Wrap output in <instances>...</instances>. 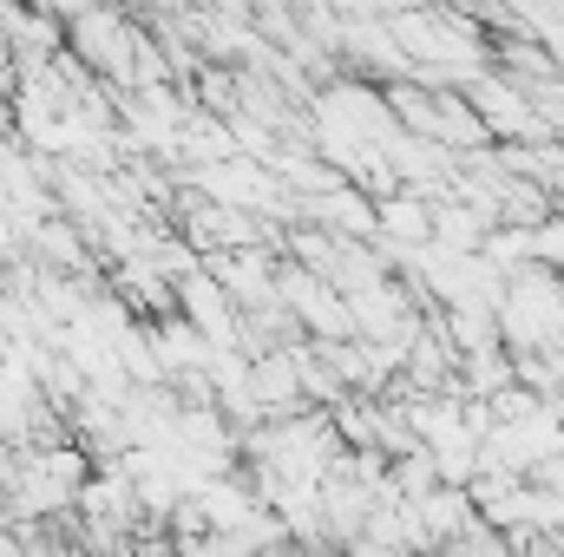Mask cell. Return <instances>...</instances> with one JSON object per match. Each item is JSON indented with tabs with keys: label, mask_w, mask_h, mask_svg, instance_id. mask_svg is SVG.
I'll return each mask as SVG.
<instances>
[{
	"label": "cell",
	"mask_w": 564,
	"mask_h": 557,
	"mask_svg": "<svg viewBox=\"0 0 564 557\" xmlns=\"http://www.w3.org/2000/svg\"><path fill=\"white\" fill-rule=\"evenodd\" d=\"M375 230L388 237V250H414V243L433 237V210H426L421 197H388L375 210Z\"/></svg>",
	"instance_id": "1"
},
{
	"label": "cell",
	"mask_w": 564,
	"mask_h": 557,
	"mask_svg": "<svg viewBox=\"0 0 564 557\" xmlns=\"http://www.w3.org/2000/svg\"><path fill=\"white\" fill-rule=\"evenodd\" d=\"M532 263H545V270H564V217H545V223L532 230Z\"/></svg>",
	"instance_id": "2"
},
{
	"label": "cell",
	"mask_w": 564,
	"mask_h": 557,
	"mask_svg": "<svg viewBox=\"0 0 564 557\" xmlns=\"http://www.w3.org/2000/svg\"><path fill=\"white\" fill-rule=\"evenodd\" d=\"M466 557H512V538L492 532V525H479V532L466 538Z\"/></svg>",
	"instance_id": "3"
}]
</instances>
